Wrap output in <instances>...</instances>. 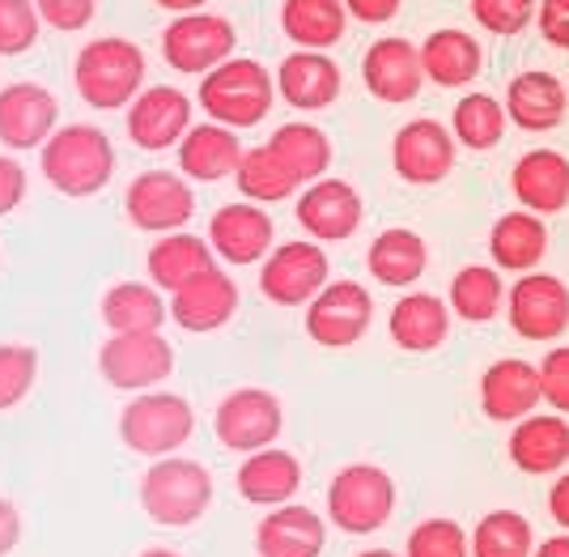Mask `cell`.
<instances>
[{
  "label": "cell",
  "mask_w": 569,
  "mask_h": 557,
  "mask_svg": "<svg viewBox=\"0 0 569 557\" xmlns=\"http://www.w3.org/2000/svg\"><path fill=\"white\" fill-rule=\"evenodd\" d=\"M39 167L43 179L69 200H90L107 192V183L116 179V146L98 123H60L51 132V141L39 149Z\"/></svg>",
  "instance_id": "1"
},
{
  "label": "cell",
  "mask_w": 569,
  "mask_h": 557,
  "mask_svg": "<svg viewBox=\"0 0 569 557\" xmlns=\"http://www.w3.org/2000/svg\"><path fill=\"white\" fill-rule=\"evenodd\" d=\"M144 77H149L144 51L119 34H102L94 43H86L72 64V86L81 102L94 111H128L132 98L144 90Z\"/></svg>",
  "instance_id": "2"
},
{
  "label": "cell",
  "mask_w": 569,
  "mask_h": 557,
  "mask_svg": "<svg viewBox=\"0 0 569 557\" xmlns=\"http://www.w3.org/2000/svg\"><path fill=\"white\" fill-rule=\"evenodd\" d=\"M196 102L213 123H226L234 132L238 128H256V123L268 120V111L277 102V73H268L251 56H230L226 64H217L213 73L200 77Z\"/></svg>",
  "instance_id": "3"
},
{
  "label": "cell",
  "mask_w": 569,
  "mask_h": 557,
  "mask_svg": "<svg viewBox=\"0 0 569 557\" xmlns=\"http://www.w3.org/2000/svg\"><path fill=\"white\" fill-rule=\"evenodd\" d=\"M141 510L162 528H191L213 507V473L188 456H162L144 468Z\"/></svg>",
  "instance_id": "4"
},
{
  "label": "cell",
  "mask_w": 569,
  "mask_h": 557,
  "mask_svg": "<svg viewBox=\"0 0 569 557\" xmlns=\"http://www.w3.org/2000/svg\"><path fill=\"white\" fill-rule=\"evenodd\" d=\"M196 435V409L179 391L153 388L137 391L123 412H119V438L128 451H137L144 460H162L188 447V438Z\"/></svg>",
  "instance_id": "5"
},
{
  "label": "cell",
  "mask_w": 569,
  "mask_h": 557,
  "mask_svg": "<svg viewBox=\"0 0 569 557\" xmlns=\"http://www.w3.org/2000/svg\"><path fill=\"white\" fill-rule=\"evenodd\" d=\"M396 515V481L379 464H345L328 485V524L345 536H375Z\"/></svg>",
  "instance_id": "6"
},
{
  "label": "cell",
  "mask_w": 569,
  "mask_h": 557,
  "mask_svg": "<svg viewBox=\"0 0 569 557\" xmlns=\"http://www.w3.org/2000/svg\"><path fill=\"white\" fill-rule=\"evenodd\" d=\"M98 375L116 391H153L174 375V345L162 332H107Z\"/></svg>",
  "instance_id": "7"
},
{
  "label": "cell",
  "mask_w": 569,
  "mask_h": 557,
  "mask_svg": "<svg viewBox=\"0 0 569 557\" xmlns=\"http://www.w3.org/2000/svg\"><path fill=\"white\" fill-rule=\"evenodd\" d=\"M328 281H332V265H328L323 242L315 239L277 242L272 256L260 265V294L284 311H293V307L307 311Z\"/></svg>",
  "instance_id": "8"
},
{
  "label": "cell",
  "mask_w": 569,
  "mask_h": 557,
  "mask_svg": "<svg viewBox=\"0 0 569 557\" xmlns=\"http://www.w3.org/2000/svg\"><path fill=\"white\" fill-rule=\"evenodd\" d=\"M123 213L141 235H153V239L188 230L196 213L191 179L183 170H141L123 192Z\"/></svg>",
  "instance_id": "9"
},
{
  "label": "cell",
  "mask_w": 569,
  "mask_h": 557,
  "mask_svg": "<svg viewBox=\"0 0 569 557\" xmlns=\"http://www.w3.org/2000/svg\"><path fill=\"white\" fill-rule=\"evenodd\" d=\"M238 48L234 22L221 13H179L174 22L162 30V60L174 73L183 77H204L213 73L217 64H226Z\"/></svg>",
  "instance_id": "10"
},
{
  "label": "cell",
  "mask_w": 569,
  "mask_h": 557,
  "mask_svg": "<svg viewBox=\"0 0 569 557\" xmlns=\"http://www.w3.org/2000/svg\"><path fill=\"white\" fill-rule=\"evenodd\" d=\"M284 430V405L277 391L268 388H238L230 391L213 412V435L226 451H263L277 447Z\"/></svg>",
  "instance_id": "11"
},
{
  "label": "cell",
  "mask_w": 569,
  "mask_h": 557,
  "mask_svg": "<svg viewBox=\"0 0 569 557\" xmlns=\"http://www.w3.org/2000/svg\"><path fill=\"white\" fill-rule=\"evenodd\" d=\"M506 319L522 340L552 345L569 332V286L552 272H522L506 294Z\"/></svg>",
  "instance_id": "12"
},
{
  "label": "cell",
  "mask_w": 569,
  "mask_h": 557,
  "mask_svg": "<svg viewBox=\"0 0 569 557\" xmlns=\"http://www.w3.org/2000/svg\"><path fill=\"white\" fill-rule=\"evenodd\" d=\"M302 324L319 349H353L375 324V298L361 281H328L307 307Z\"/></svg>",
  "instance_id": "13"
},
{
  "label": "cell",
  "mask_w": 569,
  "mask_h": 557,
  "mask_svg": "<svg viewBox=\"0 0 569 557\" xmlns=\"http://www.w3.org/2000/svg\"><path fill=\"white\" fill-rule=\"evenodd\" d=\"M123 128H128V141L144 153L174 149L191 128V98L179 86H144L123 111Z\"/></svg>",
  "instance_id": "14"
},
{
  "label": "cell",
  "mask_w": 569,
  "mask_h": 557,
  "mask_svg": "<svg viewBox=\"0 0 569 557\" xmlns=\"http://www.w3.org/2000/svg\"><path fill=\"white\" fill-rule=\"evenodd\" d=\"M459 141L447 123L438 120H408L391 141V167L412 188H433L455 170Z\"/></svg>",
  "instance_id": "15"
},
{
  "label": "cell",
  "mask_w": 569,
  "mask_h": 557,
  "mask_svg": "<svg viewBox=\"0 0 569 557\" xmlns=\"http://www.w3.org/2000/svg\"><path fill=\"white\" fill-rule=\"evenodd\" d=\"M209 242H213L221 265L251 268L272 256L277 226H272V218L263 213V205H256V200H230L209 221Z\"/></svg>",
  "instance_id": "16"
},
{
  "label": "cell",
  "mask_w": 569,
  "mask_h": 557,
  "mask_svg": "<svg viewBox=\"0 0 569 557\" xmlns=\"http://www.w3.org/2000/svg\"><path fill=\"white\" fill-rule=\"evenodd\" d=\"M60 128V102L39 81H13L0 90V146L9 153L43 149Z\"/></svg>",
  "instance_id": "17"
},
{
  "label": "cell",
  "mask_w": 569,
  "mask_h": 557,
  "mask_svg": "<svg viewBox=\"0 0 569 557\" xmlns=\"http://www.w3.org/2000/svg\"><path fill=\"white\" fill-rule=\"evenodd\" d=\"M361 86L370 90V98H379L387 107H403L421 95L426 86V64H421V48L412 39L387 34L375 39L366 56H361Z\"/></svg>",
  "instance_id": "18"
},
{
  "label": "cell",
  "mask_w": 569,
  "mask_h": 557,
  "mask_svg": "<svg viewBox=\"0 0 569 557\" xmlns=\"http://www.w3.org/2000/svg\"><path fill=\"white\" fill-rule=\"evenodd\" d=\"M293 218L307 230V239L315 242H345L357 235V226L366 218V205H361V192L345 179H315L298 192V205H293Z\"/></svg>",
  "instance_id": "19"
},
{
  "label": "cell",
  "mask_w": 569,
  "mask_h": 557,
  "mask_svg": "<svg viewBox=\"0 0 569 557\" xmlns=\"http://www.w3.org/2000/svg\"><path fill=\"white\" fill-rule=\"evenodd\" d=\"M238 302H242V294H238L234 277L226 268H209L183 290L170 294V324H179L191 337H209L238 316Z\"/></svg>",
  "instance_id": "20"
},
{
  "label": "cell",
  "mask_w": 569,
  "mask_h": 557,
  "mask_svg": "<svg viewBox=\"0 0 569 557\" xmlns=\"http://www.w3.org/2000/svg\"><path fill=\"white\" fill-rule=\"evenodd\" d=\"M540 400H545L540 366L522 362V358H498L480 375V412L498 426H515L522 417H531Z\"/></svg>",
  "instance_id": "21"
},
{
  "label": "cell",
  "mask_w": 569,
  "mask_h": 557,
  "mask_svg": "<svg viewBox=\"0 0 569 557\" xmlns=\"http://www.w3.org/2000/svg\"><path fill=\"white\" fill-rule=\"evenodd\" d=\"M510 464L527 477H557L569 464V421L566 412H531L510 430Z\"/></svg>",
  "instance_id": "22"
},
{
  "label": "cell",
  "mask_w": 569,
  "mask_h": 557,
  "mask_svg": "<svg viewBox=\"0 0 569 557\" xmlns=\"http://www.w3.org/2000/svg\"><path fill=\"white\" fill-rule=\"evenodd\" d=\"M340 90H345V73L328 51L293 48L277 69V95L293 111H323L340 98Z\"/></svg>",
  "instance_id": "23"
},
{
  "label": "cell",
  "mask_w": 569,
  "mask_h": 557,
  "mask_svg": "<svg viewBox=\"0 0 569 557\" xmlns=\"http://www.w3.org/2000/svg\"><path fill=\"white\" fill-rule=\"evenodd\" d=\"M328 545V519L302 503L272 507L256 524V554L260 557H319Z\"/></svg>",
  "instance_id": "24"
},
{
  "label": "cell",
  "mask_w": 569,
  "mask_h": 557,
  "mask_svg": "<svg viewBox=\"0 0 569 557\" xmlns=\"http://www.w3.org/2000/svg\"><path fill=\"white\" fill-rule=\"evenodd\" d=\"M510 192L519 209L531 213H566L569 209V158L557 149H527L510 170Z\"/></svg>",
  "instance_id": "25"
},
{
  "label": "cell",
  "mask_w": 569,
  "mask_h": 557,
  "mask_svg": "<svg viewBox=\"0 0 569 557\" xmlns=\"http://www.w3.org/2000/svg\"><path fill=\"white\" fill-rule=\"evenodd\" d=\"M506 116L522 132H552L569 111V86L548 69H527L506 86Z\"/></svg>",
  "instance_id": "26"
},
{
  "label": "cell",
  "mask_w": 569,
  "mask_h": 557,
  "mask_svg": "<svg viewBox=\"0 0 569 557\" xmlns=\"http://www.w3.org/2000/svg\"><path fill=\"white\" fill-rule=\"evenodd\" d=\"M238 498L251 503V507H284L293 503V494L302 489V464L293 451H281V447H263V451H251L242 456L234 473Z\"/></svg>",
  "instance_id": "27"
},
{
  "label": "cell",
  "mask_w": 569,
  "mask_h": 557,
  "mask_svg": "<svg viewBox=\"0 0 569 557\" xmlns=\"http://www.w3.org/2000/svg\"><path fill=\"white\" fill-rule=\"evenodd\" d=\"M174 153H179V170L188 175L191 183H221V179L238 175V162H242L247 146L238 141L234 128L204 120L191 123L188 137L174 146Z\"/></svg>",
  "instance_id": "28"
},
{
  "label": "cell",
  "mask_w": 569,
  "mask_h": 557,
  "mask_svg": "<svg viewBox=\"0 0 569 557\" xmlns=\"http://www.w3.org/2000/svg\"><path fill=\"white\" fill-rule=\"evenodd\" d=\"M451 319H455V311L447 298L412 290L391 307L387 332H391V340H396L400 349H408V354H433V349H442L447 337H451Z\"/></svg>",
  "instance_id": "29"
},
{
  "label": "cell",
  "mask_w": 569,
  "mask_h": 557,
  "mask_svg": "<svg viewBox=\"0 0 569 557\" xmlns=\"http://www.w3.org/2000/svg\"><path fill=\"white\" fill-rule=\"evenodd\" d=\"M217 268V251L209 239L191 235V230H174V235H162V239L149 247L144 256V277L158 286L162 294L183 290L188 281H196L200 272Z\"/></svg>",
  "instance_id": "30"
},
{
  "label": "cell",
  "mask_w": 569,
  "mask_h": 557,
  "mask_svg": "<svg viewBox=\"0 0 569 557\" xmlns=\"http://www.w3.org/2000/svg\"><path fill=\"white\" fill-rule=\"evenodd\" d=\"M98 316L107 332H162V324H170V294L153 281H116L102 294Z\"/></svg>",
  "instance_id": "31"
},
{
  "label": "cell",
  "mask_w": 569,
  "mask_h": 557,
  "mask_svg": "<svg viewBox=\"0 0 569 557\" xmlns=\"http://www.w3.org/2000/svg\"><path fill=\"white\" fill-rule=\"evenodd\" d=\"M366 268H370V277L379 286L408 290V286H417L426 277L429 242L417 230H408V226H391V230L375 235L370 251H366Z\"/></svg>",
  "instance_id": "32"
},
{
  "label": "cell",
  "mask_w": 569,
  "mask_h": 557,
  "mask_svg": "<svg viewBox=\"0 0 569 557\" xmlns=\"http://www.w3.org/2000/svg\"><path fill=\"white\" fill-rule=\"evenodd\" d=\"M489 256L501 272H536L540 260L548 256V226L540 213L531 209H515L501 213L489 230Z\"/></svg>",
  "instance_id": "33"
},
{
  "label": "cell",
  "mask_w": 569,
  "mask_h": 557,
  "mask_svg": "<svg viewBox=\"0 0 569 557\" xmlns=\"http://www.w3.org/2000/svg\"><path fill=\"white\" fill-rule=\"evenodd\" d=\"M421 64H426V81L442 86V90H463L485 69V51L468 30L442 26L421 43Z\"/></svg>",
  "instance_id": "34"
},
{
  "label": "cell",
  "mask_w": 569,
  "mask_h": 557,
  "mask_svg": "<svg viewBox=\"0 0 569 557\" xmlns=\"http://www.w3.org/2000/svg\"><path fill=\"white\" fill-rule=\"evenodd\" d=\"M281 30L293 48L332 51L349 30L345 0H281Z\"/></svg>",
  "instance_id": "35"
},
{
  "label": "cell",
  "mask_w": 569,
  "mask_h": 557,
  "mask_svg": "<svg viewBox=\"0 0 569 557\" xmlns=\"http://www.w3.org/2000/svg\"><path fill=\"white\" fill-rule=\"evenodd\" d=\"M238 196L242 200H256V205H281L289 196H298L307 183L284 167V158L272 146H251L238 162Z\"/></svg>",
  "instance_id": "36"
},
{
  "label": "cell",
  "mask_w": 569,
  "mask_h": 557,
  "mask_svg": "<svg viewBox=\"0 0 569 557\" xmlns=\"http://www.w3.org/2000/svg\"><path fill=\"white\" fill-rule=\"evenodd\" d=\"M506 281H501V268L498 265H463L451 277V302L455 319L463 324H489L498 319V311L506 307Z\"/></svg>",
  "instance_id": "37"
},
{
  "label": "cell",
  "mask_w": 569,
  "mask_h": 557,
  "mask_svg": "<svg viewBox=\"0 0 569 557\" xmlns=\"http://www.w3.org/2000/svg\"><path fill=\"white\" fill-rule=\"evenodd\" d=\"M268 146L277 149L284 158V167L293 170L302 183H315V179H323L328 167H332V137L319 128V123H307V120H289L281 123L272 137H268Z\"/></svg>",
  "instance_id": "38"
},
{
  "label": "cell",
  "mask_w": 569,
  "mask_h": 557,
  "mask_svg": "<svg viewBox=\"0 0 569 557\" xmlns=\"http://www.w3.org/2000/svg\"><path fill=\"white\" fill-rule=\"evenodd\" d=\"M506 128H510L506 102H498L493 95H485V90H472V95H463L459 102H455L451 132H455V141H459L463 149H472V153H485V149L501 146Z\"/></svg>",
  "instance_id": "39"
},
{
  "label": "cell",
  "mask_w": 569,
  "mask_h": 557,
  "mask_svg": "<svg viewBox=\"0 0 569 557\" xmlns=\"http://www.w3.org/2000/svg\"><path fill=\"white\" fill-rule=\"evenodd\" d=\"M536 533L522 510H489L472 528V557H531Z\"/></svg>",
  "instance_id": "40"
},
{
  "label": "cell",
  "mask_w": 569,
  "mask_h": 557,
  "mask_svg": "<svg viewBox=\"0 0 569 557\" xmlns=\"http://www.w3.org/2000/svg\"><path fill=\"white\" fill-rule=\"evenodd\" d=\"M39 384V349L22 340L0 345V412L18 409Z\"/></svg>",
  "instance_id": "41"
},
{
  "label": "cell",
  "mask_w": 569,
  "mask_h": 557,
  "mask_svg": "<svg viewBox=\"0 0 569 557\" xmlns=\"http://www.w3.org/2000/svg\"><path fill=\"white\" fill-rule=\"evenodd\" d=\"M403 557H472V536L442 515L421 519L403 540Z\"/></svg>",
  "instance_id": "42"
},
{
  "label": "cell",
  "mask_w": 569,
  "mask_h": 557,
  "mask_svg": "<svg viewBox=\"0 0 569 557\" xmlns=\"http://www.w3.org/2000/svg\"><path fill=\"white\" fill-rule=\"evenodd\" d=\"M472 4V22L498 39H515L536 22L540 0H468Z\"/></svg>",
  "instance_id": "43"
},
{
  "label": "cell",
  "mask_w": 569,
  "mask_h": 557,
  "mask_svg": "<svg viewBox=\"0 0 569 557\" xmlns=\"http://www.w3.org/2000/svg\"><path fill=\"white\" fill-rule=\"evenodd\" d=\"M43 18L34 0H0V56H26L39 43Z\"/></svg>",
  "instance_id": "44"
},
{
  "label": "cell",
  "mask_w": 569,
  "mask_h": 557,
  "mask_svg": "<svg viewBox=\"0 0 569 557\" xmlns=\"http://www.w3.org/2000/svg\"><path fill=\"white\" fill-rule=\"evenodd\" d=\"M540 391H545L548 409L569 417V345H557V349L545 354V362H540Z\"/></svg>",
  "instance_id": "45"
},
{
  "label": "cell",
  "mask_w": 569,
  "mask_h": 557,
  "mask_svg": "<svg viewBox=\"0 0 569 557\" xmlns=\"http://www.w3.org/2000/svg\"><path fill=\"white\" fill-rule=\"evenodd\" d=\"M34 9H39L43 26L60 30V34H77L94 22L98 0H34Z\"/></svg>",
  "instance_id": "46"
},
{
  "label": "cell",
  "mask_w": 569,
  "mask_h": 557,
  "mask_svg": "<svg viewBox=\"0 0 569 557\" xmlns=\"http://www.w3.org/2000/svg\"><path fill=\"white\" fill-rule=\"evenodd\" d=\"M26 192H30V175L13 153H0V218L22 209Z\"/></svg>",
  "instance_id": "47"
},
{
  "label": "cell",
  "mask_w": 569,
  "mask_h": 557,
  "mask_svg": "<svg viewBox=\"0 0 569 557\" xmlns=\"http://www.w3.org/2000/svg\"><path fill=\"white\" fill-rule=\"evenodd\" d=\"M536 30L548 48L569 51V0H540L536 9Z\"/></svg>",
  "instance_id": "48"
},
{
  "label": "cell",
  "mask_w": 569,
  "mask_h": 557,
  "mask_svg": "<svg viewBox=\"0 0 569 557\" xmlns=\"http://www.w3.org/2000/svg\"><path fill=\"white\" fill-rule=\"evenodd\" d=\"M345 9L361 26H387L403 9V0H345Z\"/></svg>",
  "instance_id": "49"
},
{
  "label": "cell",
  "mask_w": 569,
  "mask_h": 557,
  "mask_svg": "<svg viewBox=\"0 0 569 557\" xmlns=\"http://www.w3.org/2000/svg\"><path fill=\"white\" fill-rule=\"evenodd\" d=\"M18 545H22V510L0 498V557H9Z\"/></svg>",
  "instance_id": "50"
},
{
  "label": "cell",
  "mask_w": 569,
  "mask_h": 557,
  "mask_svg": "<svg viewBox=\"0 0 569 557\" xmlns=\"http://www.w3.org/2000/svg\"><path fill=\"white\" fill-rule=\"evenodd\" d=\"M548 515L557 519V528L569 533V468L566 473H557V481L548 489Z\"/></svg>",
  "instance_id": "51"
},
{
  "label": "cell",
  "mask_w": 569,
  "mask_h": 557,
  "mask_svg": "<svg viewBox=\"0 0 569 557\" xmlns=\"http://www.w3.org/2000/svg\"><path fill=\"white\" fill-rule=\"evenodd\" d=\"M531 557H569V533H557V536H548V540H540Z\"/></svg>",
  "instance_id": "52"
},
{
  "label": "cell",
  "mask_w": 569,
  "mask_h": 557,
  "mask_svg": "<svg viewBox=\"0 0 569 557\" xmlns=\"http://www.w3.org/2000/svg\"><path fill=\"white\" fill-rule=\"evenodd\" d=\"M153 4H158V9H167V13H174V18H179V13H200V9L209 4V0H153Z\"/></svg>",
  "instance_id": "53"
},
{
  "label": "cell",
  "mask_w": 569,
  "mask_h": 557,
  "mask_svg": "<svg viewBox=\"0 0 569 557\" xmlns=\"http://www.w3.org/2000/svg\"><path fill=\"white\" fill-rule=\"evenodd\" d=\"M137 557H183V554H174V549H162V545H153V549H144V554Z\"/></svg>",
  "instance_id": "54"
},
{
  "label": "cell",
  "mask_w": 569,
  "mask_h": 557,
  "mask_svg": "<svg viewBox=\"0 0 569 557\" xmlns=\"http://www.w3.org/2000/svg\"><path fill=\"white\" fill-rule=\"evenodd\" d=\"M357 557H403V554H391V549H366V554H357Z\"/></svg>",
  "instance_id": "55"
}]
</instances>
